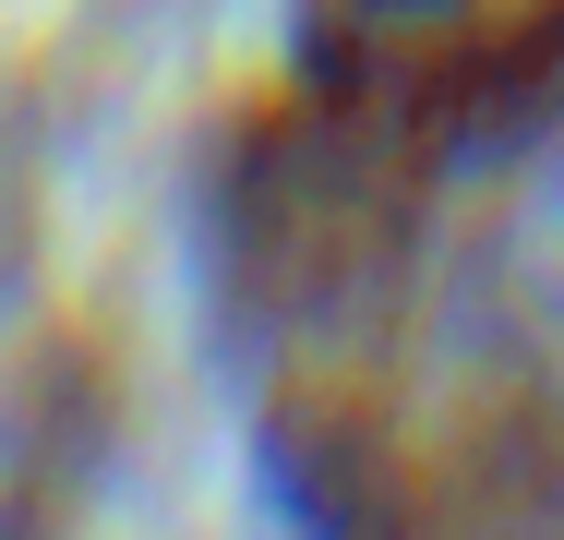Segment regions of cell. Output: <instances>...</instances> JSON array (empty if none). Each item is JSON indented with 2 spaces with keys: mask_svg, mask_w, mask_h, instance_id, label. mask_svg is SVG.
Segmentation results:
<instances>
[{
  "mask_svg": "<svg viewBox=\"0 0 564 540\" xmlns=\"http://www.w3.org/2000/svg\"><path fill=\"white\" fill-rule=\"evenodd\" d=\"M193 301L276 540H564V0H289Z\"/></svg>",
  "mask_w": 564,
  "mask_h": 540,
  "instance_id": "cell-1",
  "label": "cell"
},
{
  "mask_svg": "<svg viewBox=\"0 0 564 540\" xmlns=\"http://www.w3.org/2000/svg\"><path fill=\"white\" fill-rule=\"evenodd\" d=\"M0 540H85V397L61 372L0 397Z\"/></svg>",
  "mask_w": 564,
  "mask_h": 540,
  "instance_id": "cell-2",
  "label": "cell"
}]
</instances>
